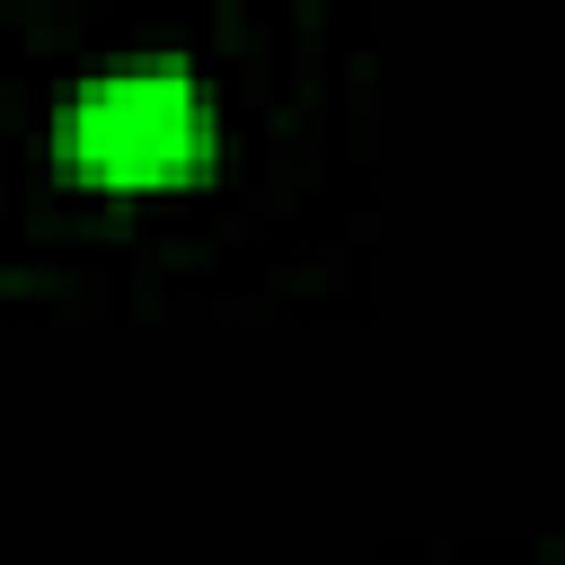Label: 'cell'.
I'll return each mask as SVG.
<instances>
[{
    "instance_id": "obj_1",
    "label": "cell",
    "mask_w": 565,
    "mask_h": 565,
    "mask_svg": "<svg viewBox=\"0 0 565 565\" xmlns=\"http://www.w3.org/2000/svg\"><path fill=\"white\" fill-rule=\"evenodd\" d=\"M62 168L97 194H168L212 168V97L185 62H115L62 106Z\"/></svg>"
}]
</instances>
